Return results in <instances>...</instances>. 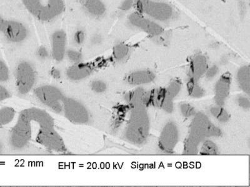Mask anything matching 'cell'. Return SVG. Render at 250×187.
<instances>
[{
	"instance_id": "obj_1",
	"label": "cell",
	"mask_w": 250,
	"mask_h": 187,
	"mask_svg": "<svg viewBox=\"0 0 250 187\" xmlns=\"http://www.w3.org/2000/svg\"><path fill=\"white\" fill-rule=\"evenodd\" d=\"M39 125L40 129L54 128L52 117L39 108L25 109L20 113L18 122L9 138V144L14 150H22L30 143L32 124Z\"/></svg>"
},
{
	"instance_id": "obj_2",
	"label": "cell",
	"mask_w": 250,
	"mask_h": 187,
	"mask_svg": "<svg viewBox=\"0 0 250 187\" xmlns=\"http://www.w3.org/2000/svg\"><path fill=\"white\" fill-rule=\"evenodd\" d=\"M133 110L125 129V137L129 143L140 146L148 139L150 121L146 109H133Z\"/></svg>"
},
{
	"instance_id": "obj_3",
	"label": "cell",
	"mask_w": 250,
	"mask_h": 187,
	"mask_svg": "<svg viewBox=\"0 0 250 187\" xmlns=\"http://www.w3.org/2000/svg\"><path fill=\"white\" fill-rule=\"evenodd\" d=\"M136 11L158 23H167L173 19L175 10L170 4L158 0H135Z\"/></svg>"
},
{
	"instance_id": "obj_4",
	"label": "cell",
	"mask_w": 250,
	"mask_h": 187,
	"mask_svg": "<svg viewBox=\"0 0 250 187\" xmlns=\"http://www.w3.org/2000/svg\"><path fill=\"white\" fill-rule=\"evenodd\" d=\"M16 87L20 94L26 95L34 88L37 74L33 64L30 61H21L15 70Z\"/></svg>"
},
{
	"instance_id": "obj_5",
	"label": "cell",
	"mask_w": 250,
	"mask_h": 187,
	"mask_svg": "<svg viewBox=\"0 0 250 187\" xmlns=\"http://www.w3.org/2000/svg\"><path fill=\"white\" fill-rule=\"evenodd\" d=\"M37 99L56 113L62 112V106L64 99L63 94L57 87L52 85H43L36 89L34 91Z\"/></svg>"
},
{
	"instance_id": "obj_6",
	"label": "cell",
	"mask_w": 250,
	"mask_h": 187,
	"mask_svg": "<svg viewBox=\"0 0 250 187\" xmlns=\"http://www.w3.org/2000/svg\"><path fill=\"white\" fill-rule=\"evenodd\" d=\"M62 112L69 121L75 125H86L90 121L88 109L73 98H64Z\"/></svg>"
},
{
	"instance_id": "obj_7",
	"label": "cell",
	"mask_w": 250,
	"mask_h": 187,
	"mask_svg": "<svg viewBox=\"0 0 250 187\" xmlns=\"http://www.w3.org/2000/svg\"><path fill=\"white\" fill-rule=\"evenodd\" d=\"M128 23L134 28L142 31L151 37H157L164 34L165 29L160 23L149 19L137 11L129 13Z\"/></svg>"
},
{
	"instance_id": "obj_8",
	"label": "cell",
	"mask_w": 250,
	"mask_h": 187,
	"mask_svg": "<svg viewBox=\"0 0 250 187\" xmlns=\"http://www.w3.org/2000/svg\"><path fill=\"white\" fill-rule=\"evenodd\" d=\"M180 130L175 122L170 121L165 124L158 140V148L164 153L174 152L180 141Z\"/></svg>"
},
{
	"instance_id": "obj_9",
	"label": "cell",
	"mask_w": 250,
	"mask_h": 187,
	"mask_svg": "<svg viewBox=\"0 0 250 187\" xmlns=\"http://www.w3.org/2000/svg\"><path fill=\"white\" fill-rule=\"evenodd\" d=\"M146 107H153L165 112L171 113L175 109L174 99L169 97L165 88L153 89L146 91Z\"/></svg>"
},
{
	"instance_id": "obj_10",
	"label": "cell",
	"mask_w": 250,
	"mask_h": 187,
	"mask_svg": "<svg viewBox=\"0 0 250 187\" xmlns=\"http://www.w3.org/2000/svg\"><path fill=\"white\" fill-rule=\"evenodd\" d=\"M36 140L38 143L48 150L57 152H63L66 150L63 140L54 128L40 129Z\"/></svg>"
},
{
	"instance_id": "obj_11",
	"label": "cell",
	"mask_w": 250,
	"mask_h": 187,
	"mask_svg": "<svg viewBox=\"0 0 250 187\" xmlns=\"http://www.w3.org/2000/svg\"><path fill=\"white\" fill-rule=\"evenodd\" d=\"M6 41L12 44H21L28 38L27 26L17 20H7L3 31Z\"/></svg>"
},
{
	"instance_id": "obj_12",
	"label": "cell",
	"mask_w": 250,
	"mask_h": 187,
	"mask_svg": "<svg viewBox=\"0 0 250 187\" xmlns=\"http://www.w3.org/2000/svg\"><path fill=\"white\" fill-rule=\"evenodd\" d=\"M68 50V36L63 30H57L50 37V53L56 62H60L65 58Z\"/></svg>"
},
{
	"instance_id": "obj_13",
	"label": "cell",
	"mask_w": 250,
	"mask_h": 187,
	"mask_svg": "<svg viewBox=\"0 0 250 187\" xmlns=\"http://www.w3.org/2000/svg\"><path fill=\"white\" fill-rule=\"evenodd\" d=\"M232 80V75L229 72L223 73L216 80L214 86V101L216 105L225 106L230 94Z\"/></svg>"
},
{
	"instance_id": "obj_14",
	"label": "cell",
	"mask_w": 250,
	"mask_h": 187,
	"mask_svg": "<svg viewBox=\"0 0 250 187\" xmlns=\"http://www.w3.org/2000/svg\"><path fill=\"white\" fill-rule=\"evenodd\" d=\"M208 60L205 55L198 53L191 57L188 70V79L200 81L204 77L208 67Z\"/></svg>"
},
{
	"instance_id": "obj_15",
	"label": "cell",
	"mask_w": 250,
	"mask_h": 187,
	"mask_svg": "<svg viewBox=\"0 0 250 187\" xmlns=\"http://www.w3.org/2000/svg\"><path fill=\"white\" fill-rule=\"evenodd\" d=\"M64 8V0H48L37 19L43 22L52 21L62 14Z\"/></svg>"
},
{
	"instance_id": "obj_16",
	"label": "cell",
	"mask_w": 250,
	"mask_h": 187,
	"mask_svg": "<svg viewBox=\"0 0 250 187\" xmlns=\"http://www.w3.org/2000/svg\"><path fill=\"white\" fill-rule=\"evenodd\" d=\"M156 74L149 70H140L129 73L125 77V81L129 85L140 86L151 83L156 79Z\"/></svg>"
},
{
	"instance_id": "obj_17",
	"label": "cell",
	"mask_w": 250,
	"mask_h": 187,
	"mask_svg": "<svg viewBox=\"0 0 250 187\" xmlns=\"http://www.w3.org/2000/svg\"><path fill=\"white\" fill-rule=\"evenodd\" d=\"M93 72V67L90 64L81 63L72 64L67 69L66 75L72 81H80L90 77Z\"/></svg>"
},
{
	"instance_id": "obj_18",
	"label": "cell",
	"mask_w": 250,
	"mask_h": 187,
	"mask_svg": "<svg viewBox=\"0 0 250 187\" xmlns=\"http://www.w3.org/2000/svg\"><path fill=\"white\" fill-rule=\"evenodd\" d=\"M82 6L84 12L93 19H102L106 14V5L102 0H83Z\"/></svg>"
},
{
	"instance_id": "obj_19",
	"label": "cell",
	"mask_w": 250,
	"mask_h": 187,
	"mask_svg": "<svg viewBox=\"0 0 250 187\" xmlns=\"http://www.w3.org/2000/svg\"><path fill=\"white\" fill-rule=\"evenodd\" d=\"M146 91L138 88L129 91L125 95V99L127 105L133 109L147 108L146 104Z\"/></svg>"
},
{
	"instance_id": "obj_20",
	"label": "cell",
	"mask_w": 250,
	"mask_h": 187,
	"mask_svg": "<svg viewBox=\"0 0 250 187\" xmlns=\"http://www.w3.org/2000/svg\"><path fill=\"white\" fill-rule=\"evenodd\" d=\"M236 80L239 88L243 93L250 95V68L249 65L241 66L236 74Z\"/></svg>"
},
{
	"instance_id": "obj_21",
	"label": "cell",
	"mask_w": 250,
	"mask_h": 187,
	"mask_svg": "<svg viewBox=\"0 0 250 187\" xmlns=\"http://www.w3.org/2000/svg\"><path fill=\"white\" fill-rule=\"evenodd\" d=\"M208 111L209 114L219 123L225 124L230 121V113L224 108V106L214 104L209 108Z\"/></svg>"
},
{
	"instance_id": "obj_22",
	"label": "cell",
	"mask_w": 250,
	"mask_h": 187,
	"mask_svg": "<svg viewBox=\"0 0 250 187\" xmlns=\"http://www.w3.org/2000/svg\"><path fill=\"white\" fill-rule=\"evenodd\" d=\"M187 91L189 97L193 99H200L206 94L205 89L200 85L199 81L195 80H188L187 83Z\"/></svg>"
},
{
	"instance_id": "obj_23",
	"label": "cell",
	"mask_w": 250,
	"mask_h": 187,
	"mask_svg": "<svg viewBox=\"0 0 250 187\" xmlns=\"http://www.w3.org/2000/svg\"><path fill=\"white\" fill-rule=\"evenodd\" d=\"M130 54V47L124 43H120L113 47L112 56L115 61H124Z\"/></svg>"
},
{
	"instance_id": "obj_24",
	"label": "cell",
	"mask_w": 250,
	"mask_h": 187,
	"mask_svg": "<svg viewBox=\"0 0 250 187\" xmlns=\"http://www.w3.org/2000/svg\"><path fill=\"white\" fill-rule=\"evenodd\" d=\"M202 141L197 138L189 135L184 144V153L186 155L196 154L199 151L200 145L202 144Z\"/></svg>"
},
{
	"instance_id": "obj_25",
	"label": "cell",
	"mask_w": 250,
	"mask_h": 187,
	"mask_svg": "<svg viewBox=\"0 0 250 187\" xmlns=\"http://www.w3.org/2000/svg\"><path fill=\"white\" fill-rule=\"evenodd\" d=\"M199 153L202 155H217L220 152L217 144L213 140H204L201 144Z\"/></svg>"
},
{
	"instance_id": "obj_26",
	"label": "cell",
	"mask_w": 250,
	"mask_h": 187,
	"mask_svg": "<svg viewBox=\"0 0 250 187\" xmlns=\"http://www.w3.org/2000/svg\"><path fill=\"white\" fill-rule=\"evenodd\" d=\"M24 7L31 15L35 17H39L44 4L42 0H21Z\"/></svg>"
},
{
	"instance_id": "obj_27",
	"label": "cell",
	"mask_w": 250,
	"mask_h": 187,
	"mask_svg": "<svg viewBox=\"0 0 250 187\" xmlns=\"http://www.w3.org/2000/svg\"><path fill=\"white\" fill-rule=\"evenodd\" d=\"M15 109L10 107H3L0 109V126H7L15 119Z\"/></svg>"
},
{
	"instance_id": "obj_28",
	"label": "cell",
	"mask_w": 250,
	"mask_h": 187,
	"mask_svg": "<svg viewBox=\"0 0 250 187\" xmlns=\"http://www.w3.org/2000/svg\"><path fill=\"white\" fill-rule=\"evenodd\" d=\"M182 88L183 83L182 80L178 79V78H175V79H172L168 84V86L165 88L169 96L173 99H175V98L180 95Z\"/></svg>"
},
{
	"instance_id": "obj_29",
	"label": "cell",
	"mask_w": 250,
	"mask_h": 187,
	"mask_svg": "<svg viewBox=\"0 0 250 187\" xmlns=\"http://www.w3.org/2000/svg\"><path fill=\"white\" fill-rule=\"evenodd\" d=\"M180 115L186 119H191L196 114V110L192 104L188 102H182L178 106Z\"/></svg>"
},
{
	"instance_id": "obj_30",
	"label": "cell",
	"mask_w": 250,
	"mask_h": 187,
	"mask_svg": "<svg viewBox=\"0 0 250 187\" xmlns=\"http://www.w3.org/2000/svg\"><path fill=\"white\" fill-rule=\"evenodd\" d=\"M69 62L72 64L81 63L83 60V55L77 49H68L66 53V56Z\"/></svg>"
},
{
	"instance_id": "obj_31",
	"label": "cell",
	"mask_w": 250,
	"mask_h": 187,
	"mask_svg": "<svg viewBox=\"0 0 250 187\" xmlns=\"http://www.w3.org/2000/svg\"><path fill=\"white\" fill-rule=\"evenodd\" d=\"M90 88L94 93L102 94L108 90V84L104 80H94L90 84Z\"/></svg>"
},
{
	"instance_id": "obj_32",
	"label": "cell",
	"mask_w": 250,
	"mask_h": 187,
	"mask_svg": "<svg viewBox=\"0 0 250 187\" xmlns=\"http://www.w3.org/2000/svg\"><path fill=\"white\" fill-rule=\"evenodd\" d=\"M10 78V71L6 62L0 58V83L8 82Z\"/></svg>"
},
{
	"instance_id": "obj_33",
	"label": "cell",
	"mask_w": 250,
	"mask_h": 187,
	"mask_svg": "<svg viewBox=\"0 0 250 187\" xmlns=\"http://www.w3.org/2000/svg\"><path fill=\"white\" fill-rule=\"evenodd\" d=\"M220 73V66L217 64H213L208 66L206 73H205L204 77L207 81H211L216 79Z\"/></svg>"
},
{
	"instance_id": "obj_34",
	"label": "cell",
	"mask_w": 250,
	"mask_h": 187,
	"mask_svg": "<svg viewBox=\"0 0 250 187\" xmlns=\"http://www.w3.org/2000/svg\"><path fill=\"white\" fill-rule=\"evenodd\" d=\"M250 95L246 94L238 95L236 98V103L239 108L244 111H249L250 109Z\"/></svg>"
},
{
	"instance_id": "obj_35",
	"label": "cell",
	"mask_w": 250,
	"mask_h": 187,
	"mask_svg": "<svg viewBox=\"0 0 250 187\" xmlns=\"http://www.w3.org/2000/svg\"><path fill=\"white\" fill-rule=\"evenodd\" d=\"M86 39V35L85 31L82 30V29H78L73 33V41L76 46H81L83 45L84 43H85Z\"/></svg>"
},
{
	"instance_id": "obj_36",
	"label": "cell",
	"mask_w": 250,
	"mask_h": 187,
	"mask_svg": "<svg viewBox=\"0 0 250 187\" xmlns=\"http://www.w3.org/2000/svg\"><path fill=\"white\" fill-rule=\"evenodd\" d=\"M36 56L41 62H45L51 56L50 51L46 47L40 46L36 51Z\"/></svg>"
},
{
	"instance_id": "obj_37",
	"label": "cell",
	"mask_w": 250,
	"mask_h": 187,
	"mask_svg": "<svg viewBox=\"0 0 250 187\" xmlns=\"http://www.w3.org/2000/svg\"><path fill=\"white\" fill-rule=\"evenodd\" d=\"M135 0H123L120 3L119 10L122 12H128L135 8Z\"/></svg>"
},
{
	"instance_id": "obj_38",
	"label": "cell",
	"mask_w": 250,
	"mask_h": 187,
	"mask_svg": "<svg viewBox=\"0 0 250 187\" xmlns=\"http://www.w3.org/2000/svg\"><path fill=\"white\" fill-rule=\"evenodd\" d=\"M11 93L6 87L0 84V102L6 101L11 97Z\"/></svg>"
},
{
	"instance_id": "obj_39",
	"label": "cell",
	"mask_w": 250,
	"mask_h": 187,
	"mask_svg": "<svg viewBox=\"0 0 250 187\" xmlns=\"http://www.w3.org/2000/svg\"><path fill=\"white\" fill-rule=\"evenodd\" d=\"M50 74L51 77H52L53 79L57 80V81H59V80L62 79V71L60 70L59 68H56V67H54V68H52L51 69L50 71Z\"/></svg>"
},
{
	"instance_id": "obj_40",
	"label": "cell",
	"mask_w": 250,
	"mask_h": 187,
	"mask_svg": "<svg viewBox=\"0 0 250 187\" xmlns=\"http://www.w3.org/2000/svg\"><path fill=\"white\" fill-rule=\"evenodd\" d=\"M102 37L100 36L97 35L94 36L92 38H91V43H92L94 45L97 46L98 44H100L102 42Z\"/></svg>"
},
{
	"instance_id": "obj_41",
	"label": "cell",
	"mask_w": 250,
	"mask_h": 187,
	"mask_svg": "<svg viewBox=\"0 0 250 187\" xmlns=\"http://www.w3.org/2000/svg\"><path fill=\"white\" fill-rule=\"evenodd\" d=\"M6 21L2 16L0 15V33H3L4 27H5Z\"/></svg>"
},
{
	"instance_id": "obj_42",
	"label": "cell",
	"mask_w": 250,
	"mask_h": 187,
	"mask_svg": "<svg viewBox=\"0 0 250 187\" xmlns=\"http://www.w3.org/2000/svg\"><path fill=\"white\" fill-rule=\"evenodd\" d=\"M3 144H2L1 140H0V153H1L2 151H3Z\"/></svg>"
}]
</instances>
